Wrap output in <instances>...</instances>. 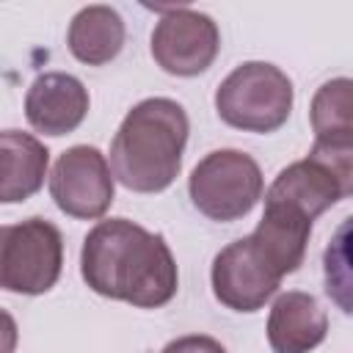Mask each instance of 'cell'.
Returning <instances> with one entry per match:
<instances>
[{"mask_svg": "<svg viewBox=\"0 0 353 353\" xmlns=\"http://www.w3.org/2000/svg\"><path fill=\"white\" fill-rule=\"evenodd\" d=\"M88 113V91L69 72L39 74L25 94V116L36 132L66 135L74 132Z\"/></svg>", "mask_w": 353, "mask_h": 353, "instance_id": "obj_9", "label": "cell"}, {"mask_svg": "<svg viewBox=\"0 0 353 353\" xmlns=\"http://www.w3.org/2000/svg\"><path fill=\"white\" fill-rule=\"evenodd\" d=\"M281 279L262 262L251 234L229 243L212 259V292L234 312H256L273 298Z\"/></svg>", "mask_w": 353, "mask_h": 353, "instance_id": "obj_8", "label": "cell"}, {"mask_svg": "<svg viewBox=\"0 0 353 353\" xmlns=\"http://www.w3.org/2000/svg\"><path fill=\"white\" fill-rule=\"evenodd\" d=\"M323 281L331 303L353 317V215L334 229L323 251Z\"/></svg>", "mask_w": 353, "mask_h": 353, "instance_id": "obj_15", "label": "cell"}, {"mask_svg": "<svg viewBox=\"0 0 353 353\" xmlns=\"http://www.w3.org/2000/svg\"><path fill=\"white\" fill-rule=\"evenodd\" d=\"M265 199L290 204L314 221L320 212H325L331 204H336L342 199V193H339L336 182L331 179V174L306 157V160H298V163L281 168L279 176L273 179V185L268 188Z\"/></svg>", "mask_w": 353, "mask_h": 353, "instance_id": "obj_14", "label": "cell"}, {"mask_svg": "<svg viewBox=\"0 0 353 353\" xmlns=\"http://www.w3.org/2000/svg\"><path fill=\"white\" fill-rule=\"evenodd\" d=\"M306 157L331 174L342 199L353 196V132H334L314 138V146L309 149Z\"/></svg>", "mask_w": 353, "mask_h": 353, "instance_id": "obj_17", "label": "cell"}, {"mask_svg": "<svg viewBox=\"0 0 353 353\" xmlns=\"http://www.w3.org/2000/svg\"><path fill=\"white\" fill-rule=\"evenodd\" d=\"M215 110L221 121L234 130L273 132L292 110V83L273 63L245 61L221 80Z\"/></svg>", "mask_w": 353, "mask_h": 353, "instance_id": "obj_3", "label": "cell"}, {"mask_svg": "<svg viewBox=\"0 0 353 353\" xmlns=\"http://www.w3.org/2000/svg\"><path fill=\"white\" fill-rule=\"evenodd\" d=\"M221 50V33L212 17L179 6L168 8L152 33V58L176 77H193L212 66Z\"/></svg>", "mask_w": 353, "mask_h": 353, "instance_id": "obj_6", "label": "cell"}, {"mask_svg": "<svg viewBox=\"0 0 353 353\" xmlns=\"http://www.w3.org/2000/svg\"><path fill=\"white\" fill-rule=\"evenodd\" d=\"M193 207L212 221H237L262 199V171L240 149H215L204 154L188 179Z\"/></svg>", "mask_w": 353, "mask_h": 353, "instance_id": "obj_4", "label": "cell"}, {"mask_svg": "<svg viewBox=\"0 0 353 353\" xmlns=\"http://www.w3.org/2000/svg\"><path fill=\"white\" fill-rule=\"evenodd\" d=\"M50 196L58 210L72 218H102L113 204V176L105 154L85 143L66 149L52 165Z\"/></svg>", "mask_w": 353, "mask_h": 353, "instance_id": "obj_7", "label": "cell"}, {"mask_svg": "<svg viewBox=\"0 0 353 353\" xmlns=\"http://www.w3.org/2000/svg\"><path fill=\"white\" fill-rule=\"evenodd\" d=\"M160 353H226V347L207 334H188L171 339Z\"/></svg>", "mask_w": 353, "mask_h": 353, "instance_id": "obj_18", "label": "cell"}, {"mask_svg": "<svg viewBox=\"0 0 353 353\" xmlns=\"http://www.w3.org/2000/svg\"><path fill=\"white\" fill-rule=\"evenodd\" d=\"M63 265V240L55 223L28 218L0 229V287L41 295L55 287Z\"/></svg>", "mask_w": 353, "mask_h": 353, "instance_id": "obj_5", "label": "cell"}, {"mask_svg": "<svg viewBox=\"0 0 353 353\" xmlns=\"http://www.w3.org/2000/svg\"><path fill=\"white\" fill-rule=\"evenodd\" d=\"M83 281L110 301L138 309L165 306L176 295V262L163 240L127 218L99 221L83 240Z\"/></svg>", "mask_w": 353, "mask_h": 353, "instance_id": "obj_1", "label": "cell"}, {"mask_svg": "<svg viewBox=\"0 0 353 353\" xmlns=\"http://www.w3.org/2000/svg\"><path fill=\"white\" fill-rule=\"evenodd\" d=\"M328 334V314L309 292H284L268 317V342L273 353H309Z\"/></svg>", "mask_w": 353, "mask_h": 353, "instance_id": "obj_11", "label": "cell"}, {"mask_svg": "<svg viewBox=\"0 0 353 353\" xmlns=\"http://www.w3.org/2000/svg\"><path fill=\"white\" fill-rule=\"evenodd\" d=\"M66 44L77 61L102 66L113 61L124 47V19L110 6H85L74 14Z\"/></svg>", "mask_w": 353, "mask_h": 353, "instance_id": "obj_13", "label": "cell"}, {"mask_svg": "<svg viewBox=\"0 0 353 353\" xmlns=\"http://www.w3.org/2000/svg\"><path fill=\"white\" fill-rule=\"evenodd\" d=\"M309 234H312L309 215H303L290 204L265 199V215L251 232V243L262 256V262L279 279H284L287 273H295L301 268Z\"/></svg>", "mask_w": 353, "mask_h": 353, "instance_id": "obj_10", "label": "cell"}, {"mask_svg": "<svg viewBox=\"0 0 353 353\" xmlns=\"http://www.w3.org/2000/svg\"><path fill=\"white\" fill-rule=\"evenodd\" d=\"M188 132L190 121L179 102L168 97H149L138 102L113 135V176L135 193L165 190L182 168Z\"/></svg>", "mask_w": 353, "mask_h": 353, "instance_id": "obj_2", "label": "cell"}, {"mask_svg": "<svg viewBox=\"0 0 353 353\" xmlns=\"http://www.w3.org/2000/svg\"><path fill=\"white\" fill-rule=\"evenodd\" d=\"M309 121L314 135L353 132V80L334 77L323 83L309 105Z\"/></svg>", "mask_w": 353, "mask_h": 353, "instance_id": "obj_16", "label": "cell"}, {"mask_svg": "<svg viewBox=\"0 0 353 353\" xmlns=\"http://www.w3.org/2000/svg\"><path fill=\"white\" fill-rule=\"evenodd\" d=\"M47 146L19 130L0 132V201L14 204L30 199L47 176Z\"/></svg>", "mask_w": 353, "mask_h": 353, "instance_id": "obj_12", "label": "cell"}]
</instances>
